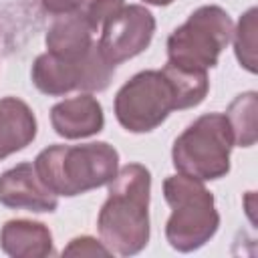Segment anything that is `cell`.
<instances>
[{
  "mask_svg": "<svg viewBox=\"0 0 258 258\" xmlns=\"http://www.w3.org/2000/svg\"><path fill=\"white\" fill-rule=\"evenodd\" d=\"M97 216L101 242L119 256H135L149 242L151 173L141 163L119 167Z\"/></svg>",
  "mask_w": 258,
  "mask_h": 258,
  "instance_id": "6da1fadb",
  "label": "cell"
},
{
  "mask_svg": "<svg viewBox=\"0 0 258 258\" xmlns=\"http://www.w3.org/2000/svg\"><path fill=\"white\" fill-rule=\"evenodd\" d=\"M40 181L54 194L75 198L103 187L119 171V151L107 141L48 145L32 161Z\"/></svg>",
  "mask_w": 258,
  "mask_h": 258,
  "instance_id": "7a4b0ae2",
  "label": "cell"
},
{
  "mask_svg": "<svg viewBox=\"0 0 258 258\" xmlns=\"http://www.w3.org/2000/svg\"><path fill=\"white\" fill-rule=\"evenodd\" d=\"M163 198L171 208L165 224V240L177 252H194L206 246L220 228L214 194L204 181L175 173L163 179Z\"/></svg>",
  "mask_w": 258,
  "mask_h": 258,
  "instance_id": "3957f363",
  "label": "cell"
},
{
  "mask_svg": "<svg viewBox=\"0 0 258 258\" xmlns=\"http://www.w3.org/2000/svg\"><path fill=\"white\" fill-rule=\"evenodd\" d=\"M234 137L224 113H204L173 141V167L200 181H214L230 173Z\"/></svg>",
  "mask_w": 258,
  "mask_h": 258,
  "instance_id": "277c9868",
  "label": "cell"
},
{
  "mask_svg": "<svg viewBox=\"0 0 258 258\" xmlns=\"http://www.w3.org/2000/svg\"><path fill=\"white\" fill-rule=\"evenodd\" d=\"M232 30L234 22L222 6H200L167 36V62L191 71L214 69L232 40Z\"/></svg>",
  "mask_w": 258,
  "mask_h": 258,
  "instance_id": "5b68a950",
  "label": "cell"
},
{
  "mask_svg": "<svg viewBox=\"0 0 258 258\" xmlns=\"http://www.w3.org/2000/svg\"><path fill=\"white\" fill-rule=\"evenodd\" d=\"M113 109L123 129L129 133H149L175 111L173 87L163 71H141L117 91Z\"/></svg>",
  "mask_w": 258,
  "mask_h": 258,
  "instance_id": "8992f818",
  "label": "cell"
},
{
  "mask_svg": "<svg viewBox=\"0 0 258 258\" xmlns=\"http://www.w3.org/2000/svg\"><path fill=\"white\" fill-rule=\"evenodd\" d=\"M155 16L143 4L123 6L117 14L103 22L99 48L111 64H121L141 54L153 40Z\"/></svg>",
  "mask_w": 258,
  "mask_h": 258,
  "instance_id": "52a82bcc",
  "label": "cell"
},
{
  "mask_svg": "<svg viewBox=\"0 0 258 258\" xmlns=\"http://www.w3.org/2000/svg\"><path fill=\"white\" fill-rule=\"evenodd\" d=\"M0 204L10 210L50 214L58 208V196L40 181L32 163L22 161L0 175Z\"/></svg>",
  "mask_w": 258,
  "mask_h": 258,
  "instance_id": "ba28073f",
  "label": "cell"
},
{
  "mask_svg": "<svg viewBox=\"0 0 258 258\" xmlns=\"http://www.w3.org/2000/svg\"><path fill=\"white\" fill-rule=\"evenodd\" d=\"M50 125L54 133L64 139H85L103 131L105 113L97 97L91 93H81L52 105Z\"/></svg>",
  "mask_w": 258,
  "mask_h": 258,
  "instance_id": "9c48e42d",
  "label": "cell"
},
{
  "mask_svg": "<svg viewBox=\"0 0 258 258\" xmlns=\"http://www.w3.org/2000/svg\"><path fill=\"white\" fill-rule=\"evenodd\" d=\"M93 34H95V30L77 10L58 14L44 36L46 52H50L62 60L77 62L93 46V42H95Z\"/></svg>",
  "mask_w": 258,
  "mask_h": 258,
  "instance_id": "30bf717a",
  "label": "cell"
},
{
  "mask_svg": "<svg viewBox=\"0 0 258 258\" xmlns=\"http://www.w3.org/2000/svg\"><path fill=\"white\" fill-rule=\"evenodd\" d=\"M0 248L12 258H46L54 254L52 234L46 224L34 220H8L0 230Z\"/></svg>",
  "mask_w": 258,
  "mask_h": 258,
  "instance_id": "8fae6325",
  "label": "cell"
},
{
  "mask_svg": "<svg viewBox=\"0 0 258 258\" xmlns=\"http://www.w3.org/2000/svg\"><path fill=\"white\" fill-rule=\"evenodd\" d=\"M36 117L18 97L0 99V161L28 147L36 137Z\"/></svg>",
  "mask_w": 258,
  "mask_h": 258,
  "instance_id": "7c38bea8",
  "label": "cell"
},
{
  "mask_svg": "<svg viewBox=\"0 0 258 258\" xmlns=\"http://www.w3.org/2000/svg\"><path fill=\"white\" fill-rule=\"evenodd\" d=\"M77 62H69L50 52H42L32 62L30 79L40 93L48 97H62L71 91H77Z\"/></svg>",
  "mask_w": 258,
  "mask_h": 258,
  "instance_id": "4fadbf2b",
  "label": "cell"
},
{
  "mask_svg": "<svg viewBox=\"0 0 258 258\" xmlns=\"http://www.w3.org/2000/svg\"><path fill=\"white\" fill-rule=\"evenodd\" d=\"M161 71L173 87L177 111L198 107L206 99V95L210 91L208 71H191V69L171 64V62H165V67Z\"/></svg>",
  "mask_w": 258,
  "mask_h": 258,
  "instance_id": "5bb4252c",
  "label": "cell"
},
{
  "mask_svg": "<svg viewBox=\"0 0 258 258\" xmlns=\"http://www.w3.org/2000/svg\"><path fill=\"white\" fill-rule=\"evenodd\" d=\"M226 119L234 137V145L238 147H252L258 139L256 129V115H258V93L246 91L234 97V101L226 109Z\"/></svg>",
  "mask_w": 258,
  "mask_h": 258,
  "instance_id": "9a60e30c",
  "label": "cell"
},
{
  "mask_svg": "<svg viewBox=\"0 0 258 258\" xmlns=\"http://www.w3.org/2000/svg\"><path fill=\"white\" fill-rule=\"evenodd\" d=\"M77 73H79V83H77V91L83 93H99L105 91L115 75V64H111L97 42H93V46L89 48V52L77 62Z\"/></svg>",
  "mask_w": 258,
  "mask_h": 258,
  "instance_id": "2e32d148",
  "label": "cell"
},
{
  "mask_svg": "<svg viewBox=\"0 0 258 258\" xmlns=\"http://www.w3.org/2000/svg\"><path fill=\"white\" fill-rule=\"evenodd\" d=\"M256 16H258L256 6H250L240 16L236 28L232 30L236 58H238L240 67H244L252 75L258 71V67H256V30H258Z\"/></svg>",
  "mask_w": 258,
  "mask_h": 258,
  "instance_id": "e0dca14e",
  "label": "cell"
},
{
  "mask_svg": "<svg viewBox=\"0 0 258 258\" xmlns=\"http://www.w3.org/2000/svg\"><path fill=\"white\" fill-rule=\"evenodd\" d=\"M125 6V0H81L77 12L91 24L93 30H99L105 20L117 14Z\"/></svg>",
  "mask_w": 258,
  "mask_h": 258,
  "instance_id": "ac0fdd59",
  "label": "cell"
},
{
  "mask_svg": "<svg viewBox=\"0 0 258 258\" xmlns=\"http://www.w3.org/2000/svg\"><path fill=\"white\" fill-rule=\"evenodd\" d=\"M62 256H111V250L93 236H77L62 248Z\"/></svg>",
  "mask_w": 258,
  "mask_h": 258,
  "instance_id": "d6986e66",
  "label": "cell"
},
{
  "mask_svg": "<svg viewBox=\"0 0 258 258\" xmlns=\"http://www.w3.org/2000/svg\"><path fill=\"white\" fill-rule=\"evenodd\" d=\"M79 2H81V0H40L42 8H44L46 12H50V14H54V16L77 10Z\"/></svg>",
  "mask_w": 258,
  "mask_h": 258,
  "instance_id": "ffe728a7",
  "label": "cell"
},
{
  "mask_svg": "<svg viewBox=\"0 0 258 258\" xmlns=\"http://www.w3.org/2000/svg\"><path fill=\"white\" fill-rule=\"evenodd\" d=\"M145 4H151V6H169L173 0H143Z\"/></svg>",
  "mask_w": 258,
  "mask_h": 258,
  "instance_id": "44dd1931",
  "label": "cell"
}]
</instances>
